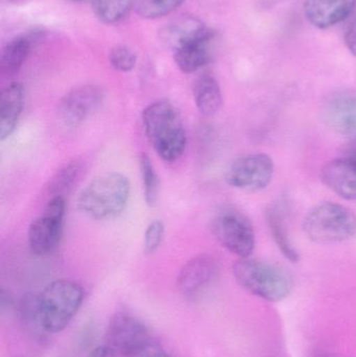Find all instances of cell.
Returning a JSON list of instances; mask_svg holds the SVG:
<instances>
[{
    "label": "cell",
    "instance_id": "1",
    "mask_svg": "<svg viewBox=\"0 0 356 357\" xmlns=\"http://www.w3.org/2000/svg\"><path fill=\"white\" fill-rule=\"evenodd\" d=\"M144 133L159 157L173 162L183 155L187 137L180 113L171 102L160 100L142 112Z\"/></svg>",
    "mask_w": 356,
    "mask_h": 357
},
{
    "label": "cell",
    "instance_id": "2",
    "mask_svg": "<svg viewBox=\"0 0 356 357\" xmlns=\"http://www.w3.org/2000/svg\"><path fill=\"white\" fill-rule=\"evenodd\" d=\"M131 184L119 173H108L94 178L79 193V209L94 220L118 218L129 203Z\"/></svg>",
    "mask_w": 356,
    "mask_h": 357
},
{
    "label": "cell",
    "instance_id": "3",
    "mask_svg": "<svg viewBox=\"0 0 356 357\" xmlns=\"http://www.w3.org/2000/svg\"><path fill=\"white\" fill-rule=\"evenodd\" d=\"M85 291L69 279H58L38 295L40 323L44 333H62L72 322L83 305Z\"/></svg>",
    "mask_w": 356,
    "mask_h": 357
},
{
    "label": "cell",
    "instance_id": "4",
    "mask_svg": "<svg viewBox=\"0 0 356 357\" xmlns=\"http://www.w3.org/2000/svg\"><path fill=\"white\" fill-rule=\"evenodd\" d=\"M233 274L242 289L265 301H282L294 287L288 270L254 258H240L234 264Z\"/></svg>",
    "mask_w": 356,
    "mask_h": 357
},
{
    "label": "cell",
    "instance_id": "5",
    "mask_svg": "<svg viewBox=\"0 0 356 357\" xmlns=\"http://www.w3.org/2000/svg\"><path fill=\"white\" fill-rule=\"evenodd\" d=\"M303 230L314 243H342L356 234V216L341 204L325 202L314 207L303 220Z\"/></svg>",
    "mask_w": 356,
    "mask_h": 357
},
{
    "label": "cell",
    "instance_id": "6",
    "mask_svg": "<svg viewBox=\"0 0 356 357\" xmlns=\"http://www.w3.org/2000/svg\"><path fill=\"white\" fill-rule=\"evenodd\" d=\"M150 341L148 327L139 319L117 312L109 321L104 345L114 357H132Z\"/></svg>",
    "mask_w": 356,
    "mask_h": 357
},
{
    "label": "cell",
    "instance_id": "7",
    "mask_svg": "<svg viewBox=\"0 0 356 357\" xmlns=\"http://www.w3.org/2000/svg\"><path fill=\"white\" fill-rule=\"evenodd\" d=\"M212 232L224 248L240 258L250 257L254 251L252 222L238 210L227 209L217 214L212 220Z\"/></svg>",
    "mask_w": 356,
    "mask_h": 357
},
{
    "label": "cell",
    "instance_id": "8",
    "mask_svg": "<svg viewBox=\"0 0 356 357\" xmlns=\"http://www.w3.org/2000/svg\"><path fill=\"white\" fill-rule=\"evenodd\" d=\"M65 206L64 197H52L42 215L29 225L27 241L31 253L43 256L58 247L62 237Z\"/></svg>",
    "mask_w": 356,
    "mask_h": 357
},
{
    "label": "cell",
    "instance_id": "9",
    "mask_svg": "<svg viewBox=\"0 0 356 357\" xmlns=\"http://www.w3.org/2000/svg\"><path fill=\"white\" fill-rule=\"evenodd\" d=\"M275 165L265 154H251L232 162L226 173L230 186L244 190L257 191L265 188L273 178Z\"/></svg>",
    "mask_w": 356,
    "mask_h": 357
},
{
    "label": "cell",
    "instance_id": "10",
    "mask_svg": "<svg viewBox=\"0 0 356 357\" xmlns=\"http://www.w3.org/2000/svg\"><path fill=\"white\" fill-rule=\"evenodd\" d=\"M105 94L98 86L85 85L65 94L58 106V117L65 127L77 128L104 102Z\"/></svg>",
    "mask_w": 356,
    "mask_h": 357
},
{
    "label": "cell",
    "instance_id": "11",
    "mask_svg": "<svg viewBox=\"0 0 356 357\" xmlns=\"http://www.w3.org/2000/svg\"><path fill=\"white\" fill-rule=\"evenodd\" d=\"M323 119L330 129L356 142V94L340 92L330 96L324 105Z\"/></svg>",
    "mask_w": 356,
    "mask_h": 357
},
{
    "label": "cell",
    "instance_id": "12",
    "mask_svg": "<svg viewBox=\"0 0 356 357\" xmlns=\"http://www.w3.org/2000/svg\"><path fill=\"white\" fill-rule=\"evenodd\" d=\"M213 37L215 33L201 19L192 16L175 19L159 33V39L163 45L171 48L173 52L194 42Z\"/></svg>",
    "mask_w": 356,
    "mask_h": 357
},
{
    "label": "cell",
    "instance_id": "13",
    "mask_svg": "<svg viewBox=\"0 0 356 357\" xmlns=\"http://www.w3.org/2000/svg\"><path fill=\"white\" fill-rule=\"evenodd\" d=\"M356 0H305L304 15L320 29L346 21L355 12Z\"/></svg>",
    "mask_w": 356,
    "mask_h": 357
},
{
    "label": "cell",
    "instance_id": "14",
    "mask_svg": "<svg viewBox=\"0 0 356 357\" xmlns=\"http://www.w3.org/2000/svg\"><path fill=\"white\" fill-rule=\"evenodd\" d=\"M217 273V264L211 256L200 255L184 264L177 278V287L186 297L200 293Z\"/></svg>",
    "mask_w": 356,
    "mask_h": 357
},
{
    "label": "cell",
    "instance_id": "15",
    "mask_svg": "<svg viewBox=\"0 0 356 357\" xmlns=\"http://www.w3.org/2000/svg\"><path fill=\"white\" fill-rule=\"evenodd\" d=\"M321 177L324 184L342 199H356V167L346 159L340 157L326 163Z\"/></svg>",
    "mask_w": 356,
    "mask_h": 357
},
{
    "label": "cell",
    "instance_id": "16",
    "mask_svg": "<svg viewBox=\"0 0 356 357\" xmlns=\"http://www.w3.org/2000/svg\"><path fill=\"white\" fill-rule=\"evenodd\" d=\"M24 106V88L13 82L2 89L0 96V140L12 136L18 125Z\"/></svg>",
    "mask_w": 356,
    "mask_h": 357
},
{
    "label": "cell",
    "instance_id": "17",
    "mask_svg": "<svg viewBox=\"0 0 356 357\" xmlns=\"http://www.w3.org/2000/svg\"><path fill=\"white\" fill-rule=\"evenodd\" d=\"M194 104L199 112L205 116H212L223 106V94L219 82L211 75H202L194 84Z\"/></svg>",
    "mask_w": 356,
    "mask_h": 357
},
{
    "label": "cell",
    "instance_id": "18",
    "mask_svg": "<svg viewBox=\"0 0 356 357\" xmlns=\"http://www.w3.org/2000/svg\"><path fill=\"white\" fill-rule=\"evenodd\" d=\"M265 218L274 241L281 251L282 255L291 262H298L300 256L288 236L284 222V209L279 206H271L265 212Z\"/></svg>",
    "mask_w": 356,
    "mask_h": 357
},
{
    "label": "cell",
    "instance_id": "19",
    "mask_svg": "<svg viewBox=\"0 0 356 357\" xmlns=\"http://www.w3.org/2000/svg\"><path fill=\"white\" fill-rule=\"evenodd\" d=\"M210 39L201 40L175 52V62L184 73H192L208 64L211 58Z\"/></svg>",
    "mask_w": 356,
    "mask_h": 357
},
{
    "label": "cell",
    "instance_id": "20",
    "mask_svg": "<svg viewBox=\"0 0 356 357\" xmlns=\"http://www.w3.org/2000/svg\"><path fill=\"white\" fill-rule=\"evenodd\" d=\"M31 52V40L19 36L10 40L1 52L0 68L6 75H13L20 70Z\"/></svg>",
    "mask_w": 356,
    "mask_h": 357
},
{
    "label": "cell",
    "instance_id": "21",
    "mask_svg": "<svg viewBox=\"0 0 356 357\" xmlns=\"http://www.w3.org/2000/svg\"><path fill=\"white\" fill-rule=\"evenodd\" d=\"M135 3L136 0H95V14L102 22L113 24L123 20Z\"/></svg>",
    "mask_w": 356,
    "mask_h": 357
},
{
    "label": "cell",
    "instance_id": "22",
    "mask_svg": "<svg viewBox=\"0 0 356 357\" xmlns=\"http://www.w3.org/2000/svg\"><path fill=\"white\" fill-rule=\"evenodd\" d=\"M139 171L142 183H144V199L148 206L152 207L158 202L160 180H159L152 160L144 153L139 157Z\"/></svg>",
    "mask_w": 356,
    "mask_h": 357
},
{
    "label": "cell",
    "instance_id": "23",
    "mask_svg": "<svg viewBox=\"0 0 356 357\" xmlns=\"http://www.w3.org/2000/svg\"><path fill=\"white\" fill-rule=\"evenodd\" d=\"M83 165L81 161L72 160L65 165L50 181L49 191L52 197H63L72 188L81 175Z\"/></svg>",
    "mask_w": 356,
    "mask_h": 357
},
{
    "label": "cell",
    "instance_id": "24",
    "mask_svg": "<svg viewBox=\"0 0 356 357\" xmlns=\"http://www.w3.org/2000/svg\"><path fill=\"white\" fill-rule=\"evenodd\" d=\"M186 0H136V13L141 18L158 19L177 10Z\"/></svg>",
    "mask_w": 356,
    "mask_h": 357
},
{
    "label": "cell",
    "instance_id": "25",
    "mask_svg": "<svg viewBox=\"0 0 356 357\" xmlns=\"http://www.w3.org/2000/svg\"><path fill=\"white\" fill-rule=\"evenodd\" d=\"M109 60L115 70L121 71V73H130L135 68L137 56L127 46L118 45L111 50Z\"/></svg>",
    "mask_w": 356,
    "mask_h": 357
},
{
    "label": "cell",
    "instance_id": "26",
    "mask_svg": "<svg viewBox=\"0 0 356 357\" xmlns=\"http://www.w3.org/2000/svg\"><path fill=\"white\" fill-rule=\"evenodd\" d=\"M164 231V225L161 220H153L148 224L144 232V251L146 254L155 253L160 248Z\"/></svg>",
    "mask_w": 356,
    "mask_h": 357
},
{
    "label": "cell",
    "instance_id": "27",
    "mask_svg": "<svg viewBox=\"0 0 356 357\" xmlns=\"http://www.w3.org/2000/svg\"><path fill=\"white\" fill-rule=\"evenodd\" d=\"M344 40L349 52L356 56V12L346 20Z\"/></svg>",
    "mask_w": 356,
    "mask_h": 357
},
{
    "label": "cell",
    "instance_id": "28",
    "mask_svg": "<svg viewBox=\"0 0 356 357\" xmlns=\"http://www.w3.org/2000/svg\"><path fill=\"white\" fill-rule=\"evenodd\" d=\"M132 357H173L169 354L162 346L159 345L156 342L150 341L144 349L138 351Z\"/></svg>",
    "mask_w": 356,
    "mask_h": 357
},
{
    "label": "cell",
    "instance_id": "29",
    "mask_svg": "<svg viewBox=\"0 0 356 357\" xmlns=\"http://www.w3.org/2000/svg\"><path fill=\"white\" fill-rule=\"evenodd\" d=\"M87 357H114L113 354H111L110 350L106 347V346L102 344V345L98 346V347L94 348L89 354H88Z\"/></svg>",
    "mask_w": 356,
    "mask_h": 357
},
{
    "label": "cell",
    "instance_id": "30",
    "mask_svg": "<svg viewBox=\"0 0 356 357\" xmlns=\"http://www.w3.org/2000/svg\"><path fill=\"white\" fill-rule=\"evenodd\" d=\"M342 158L346 159L349 162L353 163L356 167V146H350L343 153Z\"/></svg>",
    "mask_w": 356,
    "mask_h": 357
},
{
    "label": "cell",
    "instance_id": "31",
    "mask_svg": "<svg viewBox=\"0 0 356 357\" xmlns=\"http://www.w3.org/2000/svg\"><path fill=\"white\" fill-rule=\"evenodd\" d=\"M77 1H82V0H77Z\"/></svg>",
    "mask_w": 356,
    "mask_h": 357
}]
</instances>
